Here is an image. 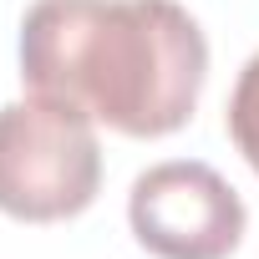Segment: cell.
Returning <instances> with one entry per match:
<instances>
[{
	"instance_id": "obj_4",
	"label": "cell",
	"mask_w": 259,
	"mask_h": 259,
	"mask_svg": "<svg viewBox=\"0 0 259 259\" xmlns=\"http://www.w3.org/2000/svg\"><path fill=\"white\" fill-rule=\"evenodd\" d=\"M229 138L244 153V163L259 173V56H249L244 71H239V81H234V97H229Z\"/></svg>"
},
{
	"instance_id": "obj_1",
	"label": "cell",
	"mask_w": 259,
	"mask_h": 259,
	"mask_svg": "<svg viewBox=\"0 0 259 259\" xmlns=\"http://www.w3.org/2000/svg\"><path fill=\"white\" fill-rule=\"evenodd\" d=\"M208 41L178 0H36L21 21V81L122 138H168L193 117Z\"/></svg>"
},
{
	"instance_id": "obj_3",
	"label": "cell",
	"mask_w": 259,
	"mask_h": 259,
	"mask_svg": "<svg viewBox=\"0 0 259 259\" xmlns=\"http://www.w3.org/2000/svg\"><path fill=\"white\" fill-rule=\"evenodd\" d=\"M127 224L158 259H229L244 239V198L208 163L173 158L138 173L127 193Z\"/></svg>"
},
{
	"instance_id": "obj_2",
	"label": "cell",
	"mask_w": 259,
	"mask_h": 259,
	"mask_svg": "<svg viewBox=\"0 0 259 259\" xmlns=\"http://www.w3.org/2000/svg\"><path fill=\"white\" fill-rule=\"evenodd\" d=\"M97 188L102 148L81 107L41 92L0 107V213L21 224H56L81 213Z\"/></svg>"
}]
</instances>
